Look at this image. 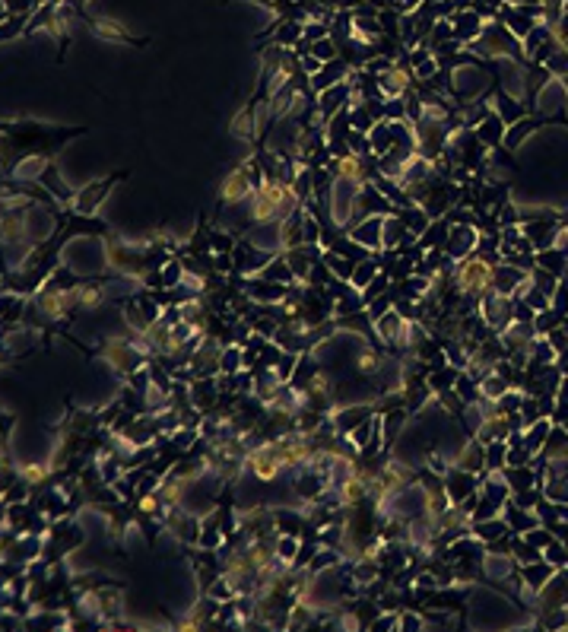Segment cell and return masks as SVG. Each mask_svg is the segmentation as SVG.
Wrapping results in <instances>:
<instances>
[{
    "mask_svg": "<svg viewBox=\"0 0 568 632\" xmlns=\"http://www.w3.org/2000/svg\"><path fill=\"white\" fill-rule=\"evenodd\" d=\"M121 178H128V172H114V175H108V178H102V181H92L89 188L76 191V197H74V210H76V213H86V216H92V213H96V207L105 200V194L112 191V185H114V181H121Z\"/></svg>",
    "mask_w": 568,
    "mask_h": 632,
    "instance_id": "1",
    "label": "cell"
},
{
    "mask_svg": "<svg viewBox=\"0 0 568 632\" xmlns=\"http://www.w3.org/2000/svg\"><path fill=\"white\" fill-rule=\"evenodd\" d=\"M508 464V438L486 442V470H501Z\"/></svg>",
    "mask_w": 568,
    "mask_h": 632,
    "instance_id": "9",
    "label": "cell"
},
{
    "mask_svg": "<svg viewBox=\"0 0 568 632\" xmlns=\"http://www.w3.org/2000/svg\"><path fill=\"white\" fill-rule=\"evenodd\" d=\"M86 19H89V26L98 32V35L118 38V42H128V45H146V38H130L128 32L121 29L118 23H112V19H102V16H86Z\"/></svg>",
    "mask_w": 568,
    "mask_h": 632,
    "instance_id": "7",
    "label": "cell"
},
{
    "mask_svg": "<svg viewBox=\"0 0 568 632\" xmlns=\"http://www.w3.org/2000/svg\"><path fill=\"white\" fill-rule=\"evenodd\" d=\"M479 384H483V398H492V400H499L501 398V394H505V391H508V388H511V384H508V378H501L499 375V372H489V375L486 378H483V382H479Z\"/></svg>",
    "mask_w": 568,
    "mask_h": 632,
    "instance_id": "11",
    "label": "cell"
},
{
    "mask_svg": "<svg viewBox=\"0 0 568 632\" xmlns=\"http://www.w3.org/2000/svg\"><path fill=\"white\" fill-rule=\"evenodd\" d=\"M562 321H565V318H562L556 309H543V311H537V318H533V327H537L540 337H546L549 331L562 327Z\"/></svg>",
    "mask_w": 568,
    "mask_h": 632,
    "instance_id": "10",
    "label": "cell"
},
{
    "mask_svg": "<svg viewBox=\"0 0 568 632\" xmlns=\"http://www.w3.org/2000/svg\"><path fill=\"white\" fill-rule=\"evenodd\" d=\"M451 464L461 467V470H470V474H486V442H479V438L470 436Z\"/></svg>",
    "mask_w": 568,
    "mask_h": 632,
    "instance_id": "4",
    "label": "cell"
},
{
    "mask_svg": "<svg viewBox=\"0 0 568 632\" xmlns=\"http://www.w3.org/2000/svg\"><path fill=\"white\" fill-rule=\"evenodd\" d=\"M476 137L489 146V150H499V146L505 144V118H501L499 112H489L486 118L476 124Z\"/></svg>",
    "mask_w": 568,
    "mask_h": 632,
    "instance_id": "6",
    "label": "cell"
},
{
    "mask_svg": "<svg viewBox=\"0 0 568 632\" xmlns=\"http://www.w3.org/2000/svg\"><path fill=\"white\" fill-rule=\"evenodd\" d=\"M375 413H378V410L365 404V407H350V410H334V413H330V420H334V429H336V432L350 436V432L356 429V426H362L365 420H372Z\"/></svg>",
    "mask_w": 568,
    "mask_h": 632,
    "instance_id": "5",
    "label": "cell"
},
{
    "mask_svg": "<svg viewBox=\"0 0 568 632\" xmlns=\"http://www.w3.org/2000/svg\"><path fill=\"white\" fill-rule=\"evenodd\" d=\"M549 563L556 565V569H568V547L562 540H553L549 547H546V553H543Z\"/></svg>",
    "mask_w": 568,
    "mask_h": 632,
    "instance_id": "13",
    "label": "cell"
},
{
    "mask_svg": "<svg viewBox=\"0 0 568 632\" xmlns=\"http://www.w3.org/2000/svg\"><path fill=\"white\" fill-rule=\"evenodd\" d=\"M549 416H543V420H537L533 426H527V436H524V445H527V452L537 454L540 448L546 445V438H549Z\"/></svg>",
    "mask_w": 568,
    "mask_h": 632,
    "instance_id": "8",
    "label": "cell"
},
{
    "mask_svg": "<svg viewBox=\"0 0 568 632\" xmlns=\"http://www.w3.org/2000/svg\"><path fill=\"white\" fill-rule=\"evenodd\" d=\"M476 241H479V235H476V226H467V223H461V226H451V232H448V239H445V255L448 257H454V261H467V257L476 251Z\"/></svg>",
    "mask_w": 568,
    "mask_h": 632,
    "instance_id": "2",
    "label": "cell"
},
{
    "mask_svg": "<svg viewBox=\"0 0 568 632\" xmlns=\"http://www.w3.org/2000/svg\"><path fill=\"white\" fill-rule=\"evenodd\" d=\"M388 289H390V273H388V271H381L378 277L372 280V283H368L365 289H362V299H365V305H368V302H375L378 296H384V293H388Z\"/></svg>",
    "mask_w": 568,
    "mask_h": 632,
    "instance_id": "12",
    "label": "cell"
},
{
    "mask_svg": "<svg viewBox=\"0 0 568 632\" xmlns=\"http://www.w3.org/2000/svg\"><path fill=\"white\" fill-rule=\"evenodd\" d=\"M350 239H356L359 245H365L368 251L378 255V251L384 248V216H378V213H375V216H365L362 223L352 226Z\"/></svg>",
    "mask_w": 568,
    "mask_h": 632,
    "instance_id": "3",
    "label": "cell"
},
{
    "mask_svg": "<svg viewBox=\"0 0 568 632\" xmlns=\"http://www.w3.org/2000/svg\"><path fill=\"white\" fill-rule=\"evenodd\" d=\"M553 309L559 311L562 318H568V283H559L553 293Z\"/></svg>",
    "mask_w": 568,
    "mask_h": 632,
    "instance_id": "14",
    "label": "cell"
}]
</instances>
